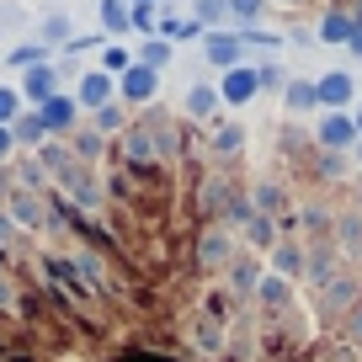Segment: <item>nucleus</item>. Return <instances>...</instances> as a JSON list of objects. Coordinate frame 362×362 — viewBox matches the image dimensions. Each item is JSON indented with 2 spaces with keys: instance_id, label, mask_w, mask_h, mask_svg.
<instances>
[{
  "instance_id": "obj_1",
  "label": "nucleus",
  "mask_w": 362,
  "mask_h": 362,
  "mask_svg": "<svg viewBox=\"0 0 362 362\" xmlns=\"http://www.w3.org/2000/svg\"><path fill=\"white\" fill-rule=\"evenodd\" d=\"M235 256H240V245H235V235H229L224 224H208L203 235H197V267L218 272V267H229Z\"/></svg>"
},
{
  "instance_id": "obj_2",
  "label": "nucleus",
  "mask_w": 362,
  "mask_h": 362,
  "mask_svg": "<svg viewBox=\"0 0 362 362\" xmlns=\"http://www.w3.org/2000/svg\"><path fill=\"white\" fill-rule=\"evenodd\" d=\"M6 218H11L16 229H43L48 224V203L37 192H27V187H11V192H6Z\"/></svg>"
},
{
  "instance_id": "obj_3",
  "label": "nucleus",
  "mask_w": 362,
  "mask_h": 362,
  "mask_svg": "<svg viewBox=\"0 0 362 362\" xmlns=\"http://www.w3.org/2000/svg\"><path fill=\"white\" fill-rule=\"evenodd\" d=\"M240 48H245V37L229 33V27H214V33H203V59L218 69H235L240 64Z\"/></svg>"
},
{
  "instance_id": "obj_4",
  "label": "nucleus",
  "mask_w": 362,
  "mask_h": 362,
  "mask_svg": "<svg viewBox=\"0 0 362 362\" xmlns=\"http://www.w3.org/2000/svg\"><path fill=\"white\" fill-rule=\"evenodd\" d=\"M357 123H351V117L346 112H325V123H320L315 128V144L320 149H330V155H341V149H351V144H357Z\"/></svg>"
},
{
  "instance_id": "obj_5",
  "label": "nucleus",
  "mask_w": 362,
  "mask_h": 362,
  "mask_svg": "<svg viewBox=\"0 0 362 362\" xmlns=\"http://www.w3.org/2000/svg\"><path fill=\"white\" fill-rule=\"evenodd\" d=\"M351 96H357V80H351L346 69H330V75L315 80V107H330V112H341Z\"/></svg>"
},
{
  "instance_id": "obj_6",
  "label": "nucleus",
  "mask_w": 362,
  "mask_h": 362,
  "mask_svg": "<svg viewBox=\"0 0 362 362\" xmlns=\"http://www.w3.org/2000/svg\"><path fill=\"white\" fill-rule=\"evenodd\" d=\"M59 187H64V197H75L80 208H102L107 203V192H102V181H96V170H90V165H75Z\"/></svg>"
},
{
  "instance_id": "obj_7",
  "label": "nucleus",
  "mask_w": 362,
  "mask_h": 362,
  "mask_svg": "<svg viewBox=\"0 0 362 362\" xmlns=\"http://www.w3.org/2000/svg\"><path fill=\"white\" fill-rule=\"evenodd\" d=\"M218 102L224 107H245L250 96H261L256 90V69H245V64H235V69H224V80H218Z\"/></svg>"
},
{
  "instance_id": "obj_8",
  "label": "nucleus",
  "mask_w": 362,
  "mask_h": 362,
  "mask_svg": "<svg viewBox=\"0 0 362 362\" xmlns=\"http://www.w3.org/2000/svg\"><path fill=\"white\" fill-rule=\"evenodd\" d=\"M165 149H170V134H165V128H160V134H155V128H128V139H123V155L139 160V165H149V160L165 155Z\"/></svg>"
},
{
  "instance_id": "obj_9",
  "label": "nucleus",
  "mask_w": 362,
  "mask_h": 362,
  "mask_svg": "<svg viewBox=\"0 0 362 362\" xmlns=\"http://www.w3.org/2000/svg\"><path fill=\"white\" fill-rule=\"evenodd\" d=\"M43 267H48V277L59 283V293H64V298H75V304H90V288H86V277L75 272V261H64V256H43Z\"/></svg>"
},
{
  "instance_id": "obj_10",
  "label": "nucleus",
  "mask_w": 362,
  "mask_h": 362,
  "mask_svg": "<svg viewBox=\"0 0 362 362\" xmlns=\"http://www.w3.org/2000/svg\"><path fill=\"white\" fill-rule=\"evenodd\" d=\"M117 90H123V102L144 107V102H155L160 75H155V69H144V64H134V69H123V75H117Z\"/></svg>"
},
{
  "instance_id": "obj_11",
  "label": "nucleus",
  "mask_w": 362,
  "mask_h": 362,
  "mask_svg": "<svg viewBox=\"0 0 362 362\" xmlns=\"http://www.w3.org/2000/svg\"><path fill=\"white\" fill-rule=\"evenodd\" d=\"M357 293H362V283L357 277H330L325 288H320V309H325V315H346V309H357Z\"/></svg>"
},
{
  "instance_id": "obj_12",
  "label": "nucleus",
  "mask_w": 362,
  "mask_h": 362,
  "mask_svg": "<svg viewBox=\"0 0 362 362\" xmlns=\"http://www.w3.org/2000/svg\"><path fill=\"white\" fill-rule=\"evenodd\" d=\"M267 261H272V277H283V283L304 277V245H298V240H277Z\"/></svg>"
},
{
  "instance_id": "obj_13",
  "label": "nucleus",
  "mask_w": 362,
  "mask_h": 362,
  "mask_svg": "<svg viewBox=\"0 0 362 362\" xmlns=\"http://www.w3.org/2000/svg\"><path fill=\"white\" fill-rule=\"evenodd\" d=\"M16 96H27L33 107H43L48 96H59V69H54V64H37V69H27V86L16 90Z\"/></svg>"
},
{
  "instance_id": "obj_14",
  "label": "nucleus",
  "mask_w": 362,
  "mask_h": 362,
  "mask_svg": "<svg viewBox=\"0 0 362 362\" xmlns=\"http://www.w3.org/2000/svg\"><path fill=\"white\" fill-rule=\"evenodd\" d=\"M112 75H102V69H90V75H80V96H75V107H96L102 112L107 102H112Z\"/></svg>"
},
{
  "instance_id": "obj_15",
  "label": "nucleus",
  "mask_w": 362,
  "mask_h": 362,
  "mask_svg": "<svg viewBox=\"0 0 362 362\" xmlns=\"http://www.w3.org/2000/svg\"><path fill=\"white\" fill-rule=\"evenodd\" d=\"M75 112H80V107L69 102V96H48V102L37 107V117H43L48 134H64V128H75Z\"/></svg>"
},
{
  "instance_id": "obj_16",
  "label": "nucleus",
  "mask_w": 362,
  "mask_h": 362,
  "mask_svg": "<svg viewBox=\"0 0 362 362\" xmlns=\"http://www.w3.org/2000/svg\"><path fill=\"white\" fill-rule=\"evenodd\" d=\"M37 165H43V176H59V181H64L69 170H75V155H69V144L48 139V144H37Z\"/></svg>"
},
{
  "instance_id": "obj_17",
  "label": "nucleus",
  "mask_w": 362,
  "mask_h": 362,
  "mask_svg": "<svg viewBox=\"0 0 362 362\" xmlns=\"http://www.w3.org/2000/svg\"><path fill=\"white\" fill-rule=\"evenodd\" d=\"M315 37H320V43H330V48H346L351 11H325V16H320V27H315Z\"/></svg>"
},
{
  "instance_id": "obj_18",
  "label": "nucleus",
  "mask_w": 362,
  "mask_h": 362,
  "mask_svg": "<svg viewBox=\"0 0 362 362\" xmlns=\"http://www.w3.org/2000/svg\"><path fill=\"white\" fill-rule=\"evenodd\" d=\"M304 277L315 288H325L330 277H336V245H320V250H309L304 256Z\"/></svg>"
},
{
  "instance_id": "obj_19",
  "label": "nucleus",
  "mask_w": 362,
  "mask_h": 362,
  "mask_svg": "<svg viewBox=\"0 0 362 362\" xmlns=\"http://www.w3.org/2000/svg\"><path fill=\"white\" fill-rule=\"evenodd\" d=\"M256 283H261V267H256L250 256H235V261H229V288H235L240 298L256 293Z\"/></svg>"
},
{
  "instance_id": "obj_20",
  "label": "nucleus",
  "mask_w": 362,
  "mask_h": 362,
  "mask_svg": "<svg viewBox=\"0 0 362 362\" xmlns=\"http://www.w3.org/2000/svg\"><path fill=\"white\" fill-rule=\"evenodd\" d=\"M170 59H176V43H165V37H144V48H139L134 64H144V69H155V75H160Z\"/></svg>"
},
{
  "instance_id": "obj_21",
  "label": "nucleus",
  "mask_w": 362,
  "mask_h": 362,
  "mask_svg": "<svg viewBox=\"0 0 362 362\" xmlns=\"http://www.w3.org/2000/svg\"><path fill=\"white\" fill-rule=\"evenodd\" d=\"M11 144H48L43 117H37V112H16V123H11Z\"/></svg>"
},
{
  "instance_id": "obj_22",
  "label": "nucleus",
  "mask_w": 362,
  "mask_h": 362,
  "mask_svg": "<svg viewBox=\"0 0 362 362\" xmlns=\"http://www.w3.org/2000/svg\"><path fill=\"white\" fill-rule=\"evenodd\" d=\"M75 272H80V277H90V288H96V293H112V277H107V267H102V256H96V250H80V256H75Z\"/></svg>"
},
{
  "instance_id": "obj_23",
  "label": "nucleus",
  "mask_w": 362,
  "mask_h": 362,
  "mask_svg": "<svg viewBox=\"0 0 362 362\" xmlns=\"http://www.w3.org/2000/svg\"><path fill=\"white\" fill-rule=\"evenodd\" d=\"M181 107H187V117H197V123H203V117L218 112V90H214V86H192Z\"/></svg>"
},
{
  "instance_id": "obj_24",
  "label": "nucleus",
  "mask_w": 362,
  "mask_h": 362,
  "mask_svg": "<svg viewBox=\"0 0 362 362\" xmlns=\"http://www.w3.org/2000/svg\"><path fill=\"white\" fill-rule=\"evenodd\" d=\"M256 298H261L267 309H288V304H293V288H288L283 277H261V283H256Z\"/></svg>"
},
{
  "instance_id": "obj_25",
  "label": "nucleus",
  "mask_w": 362,
  "mask_h": 362,
  "mask_svg": "<svg viewBox=\"0 0 362 362\" xmlns=\"http://www.w3.org/2000/svg\"><path fill=\"white\" fill-rule=\"evenodd\" d=\"M102 149H107V139L96 134V128H80V134H75V144H69V155H75V165H86V160H96Z\"/></svg>"
},
{
  "instance_id": "obj_26",
  "label": "nucleus",
  "mask_w": 362,
  "mask_h": 362,
  "mask_svg": "<svg viewBox=\"0 0 362 362\" xmlns=\"http://www.w3.org/2000/svg\"><path fill=\"white\" fill-rule=\"evenodd\" d=\"M283 102H288V112H309L315 107V80H288Z\"/></svg>"
},
{
  "instance_id": "obj_27",
  "label": "nucleus",
  "mask_w": 362,
  "mask_h": 362,
  "mask_svg": "<svg viewBox=\"0 0 362 362\" xmlns=\"http://www.w3.org/2000/svg\"><path fill=\"white\" fill-rule=\"evenodd\" d=\"M250 208H256L261 218H277V214H283V187L261 181V187H256V197H250Z\"/></svg>"
},
{
  "instance_id": "obj_28",
  "label": "nucleus",
  "mask_w": 362,
  "mask_h": 362,
  "mask_svg": "<svg viewBox=\"0 0 362 362\" xmlns=\"http://www.w3.org/2000/svg\"><path fill=\"white\" fill-rule=\"evenodd\" d=\"M341 250L362 261V214H341Z\"/></svg>"
},
{
  "instance_id": "obj_29",
  "label": "nucleus",
  "mask_w": 362,
  "mask_h": 362,
  "mask_svg": "<svg viewBox=\"0 0 362 362\" xmlns=\"http://www.w3.org/2000/svg\"><path fill=\"white\" fill-rule=\"evenodd\" d=\"M96 16H102V33H128V0H102V11H96Z\"/></svg>"
},
{
  "instance_id": "obj_30",
  "label": "nucleus",
  "mask_w": 362,
  "mask_h": 362,
  "mask_svg": "<svg viewBox=\"0 0 362 362\" xmlns=\"http://www.w3.org/2000/svg\"><path fill=\"white\" fill-rule=\"evenodd\" d=\"M214 149L218 155H240V149H245V128L240 123H218L214 128Z\"/></svg>"
},
{
  "instance_id": "obj_31",
  "label": "nucleus",
  "mask_w": 362,
  "mask_h": 362,
  "mask_svg": "<svg viewBox=\"0 0 362 362\" xmlns=\"http://www.w3.org/2000/svg\"><path fill=\"white\" fill-rule=\"evenodd\" d=\"M224 6H229V16L240 22V33H250V27H256V16L267 11V0H224Z\"/></svg>"
},
{
  "instance_id": "obj_32",
  "label": "nucleus",
  "mask_w": 362,
  "mask_h": 362,
  "mask_svg": "<svg viewBox=\"0 0 362 362\" xmlns=\"http://www.w3.org/2000/svg\"><path fill=\"white\" fill-rule=\"evenodd\" d=\"M192 6H197V16H192V22L203 27V33H214V27L229 16V6H224V0H192Z\"/></svg>"
},
{
  "instance_id": "obj_33",
  "label": "nucleus",
  "mask_w": 362,
  "mask_h": 362,
  "mask_svg": "<svg viewBox=\"0 0 362 362\" xmlns=\"http://www.w3.org/2000/svg\"><path fill=\"white\" fill-rule=\"evenodd\" d=\"M27 27V6H16V0H6L0 6V37H16Z\"/></svg>"
},
{
  "instance_id": "obj_34",
  "label": "nucleus",
  "mask_w": 362,
  "mask_h": 362,
  "mask_svg": "<svg viewBox=\"0 0 362 362\" xmlns=\"http://www.w3.org/2000/svg\"><path fill=\"white\" fill-rule=\"evenodd\" d=\"M69 37H75V27H69V16H64V11H54V16H48V22H43V48H48V43H69Z\"/></svg>"
},
{
  "instance_id": "obj_35",
  "label": "nucleus",
  "mask_w": 362,
  "mask_h": 362,
  "mask_svg": "<svg viewBox=\"0 0 362 362\" xmlns=\"http://www.w3.org/2000/svg\"><path fill=\"white\" fill-rule=\"evenodd\" d=\"M245 240H250V245H277V224H272V218H250V224H245Z\"/></svg>"
},
{
  "instance_id": "obj_36",
  "label": "nucleus",
  "mask_w": 362,
  "mask_h": 362,
  "mask_svg": "<svg viewBox=\"0 0 362 362\" xmlns=\"http://www.w3.org/2000/svg\"><path fill=\"white\" fill-rule=\"evenodd\" d=\"M123 69H134V54L128 48H102V75H123Z\"/></svg>"
},
{
  "instance_id": "obj_37",
  "label": "nucleus",
  "mask_w": 362,
  "mask_h": 362,
  "mask_svg": "<svg viewBox=\"0 0 362 362\" xmlns=\"http://www.w3.org/2000/svg\"><path fill=\"white\" fill-rule=\"evenodd\" d=\"M16 112H22V96H16V86H0V128H11Z\"/></svg>"
},
{
  "instance_id": "obj_38",
  "label": "nucleus",
  "mask_w": 362,
  "mask_h": 362,
  "mask_svg": "<svg viewBox=\"0 0 362 362\" xmlns=\"http://www.w3.org/2000/svg\"><path fill=\"white\" fill-rule=\"evenodd\" d=\"M43 54H48L43 43H22V48H11V64L16 69H37V64H43Z\"/></svg>"
},
{
  "instance_id": "obj_39",
  "label": "nucleus",
  "mask_w": 362,
  "mask_h": 362,
  "mask_svg": "<svg viewBox=\"0 0 362 362\" xmlns=\"http://www.w3.org/2000/svg\"><path fill=\"white\" fill-rule=\"evenodd\" d=\"M277 86H283V69H277V64H261L256 69V90H277Z\"/></svg>"
},
{
  "instance_id": "obj_40",
  "label": "nucleus",
  "mask_w": 362,
  "mask_h": 362,
  "mask_svg": "<svg viewBox=\"0 0 362 362\" xmlns=\"http://www.w3.org/2000/svg\"><path fill=\"white\" fill-rule=\"evenodd\" d=\"M117 123H123V112H117V102H107L102 112H96V134H112Z\"/></svg>"
},
{
  "instance_id": "obj_41",
  "label": "nucleus",
  "mask_w": 362,
  "mask_h": 362,
  "mask_svg": "<svg viewBox=\"0 0 362 362\" xmlns=\"http://www.w3.org/2000/svg\"><path fill=\"white\" fill-rule=\"evenodd\" d=\"M16 245V224H11V218H6V214H0V256H6V250H11Z\"/></svg>"
},
{
  "instance_id": "obj_42",
  "label": "nucleus",
  "mask_w": 362,
  "mask_h": 362,
  "mask_svg": "<svg viewBox=\"0 0 362 362\" xmlns=\"http://www.w3.org/2000/svg\"><path fill=\"white\" fill-rule=\"evenodd\" d=\"M0 309H16V288H11V277L0 272Z\"/></svg>"
},
{
  "instance_id": "obj_43",
  "label": "nucleus",
  "mask_w": 362,
  "mask_h": 362,
  "mask_svg": "<svg viewBox=\"0 0 362 362\" xmlns=\"http://www.w3.org/2000/svg\"><path fill=\"white\" fill-rule=\"evenodd\" d=\"M304 224H309V229H320V235H325V214H320V208H304Z\"/></svg>"
},
{
  "instance_id": "obj_44",
  "label": "nucleus",
  "mask_w": 362,
  "mask_h": 362,
  "mask_svg": "<svg viewBox=\"0 0 362 362\" xmlns=\"http://www.w3.org/2000/svg\"><path fill=\"white\" fill-rule=\"evenodd\" d=\"M283 149H288V155H298V149H304V139H298V128H288V134H283Z\"/></svg>"
},
{
  "instance_id": "obj_45",
  "label": "nucleus",
  "mask_w": 362,
  "mask_h": 362,
  "mask_svg": "<svg viewBox=\"0 0 362 362\" xmlns=\"http://www.w3.org/2000/svg\"><path fill=\"white\" fill-rule=\"evenodd\" d=\"M346 48H351V54L362 59V22H351V37H346Z\"/></svg>"
},
{
  "instance_id": "obj_46",
  "label": "nucleus",
  "mask_w": 362,
  "mask_h": 362,
  "mask_svg": "<svg viewBox=\"0 0 362 362\" xmlns=\"http://www.w3.org/2000/svg\"><path fill=\"white\" fill-rule=\"evenodd\" d=\"M346 330H351V341H362V304L351 309V320H346Z\"/></svg>"
},
{
  "instance_id": "obj_47",
  "label": "nucleus",
  "mask_w": 362,
  "mask_h": 362,
  "mask_svg": "<svg viewBox=\"0 0 362 362\" xmlns=\"http://www.w3.org/2000/svg\"><path fill=\"white\" fill-rule=\"evenodd\" d=\"M11 149H16V144H11V128H0V160L11 155Z\"/></svg>"
},
{
  "instance_id": "obj_48",
  "label": "nucleus",
  "mask_w": 362,
  "mask_h": 362,
  "mask_svg": "<svg viewBox=\"0 0 362 362\" xmlns=\"http://www.w3.org/2000/svg\"><path fill=\"white\" fill-rule=\"evenodd\" d=\"M351 155H357V160H362V139H357V144H351Z\"/></svg>"
},
{
  "instance_id": "obj_49",
  "label": "nucleus",
  "mask_w": 362,
  "mask_h": 362,
  "mask_svg": "<svg viewBox=\"0 0 362 362\" xmlns=\"http://www.w3.org/2000/svg\"><path fill=\"white\" fill-rule=\"evenodd\" d=\"M351 123H357V134H362V107H357V117H351Z\"/></svg>"
},
{
  "instance_id": "obj_50",
  "label": "nucleus",
  "mask_w": 362,
  "mask_h": 362,
  "mask_svg": "<svg viewBox=\"0 0 362 362\" xmlns=\"http://www.w3.org/2000/svg\"><path fill=\"white\" fill-rule=\"evenodd\" d=\"M0 192H6V181H0Z\"/></svg>"
}]
</instances>
